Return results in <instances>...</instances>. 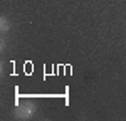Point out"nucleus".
Wrapping results in <instances>:
<instances>
[{
	"label": "nucleus",
	"mask_w": 126,
	"mask_h": 121,
	"mask_svg": "<svg viewBox=\"0 0 126 121\" xmlns=\"http://www.w3.org/2000/svg\"><path fill=\"white\" fill-rule=\"evenodd\" d=\"M35 113V104L30 101H20L14 109V118L17 120H30Z\"/></svg>",
	"instance_id": "obj_1"
},
{
	"label": "nucleus",
	"mask_w": 126,
	"mask_h": 121,
	"mask_svg": "<svg viewBox=\"0 0 126 121\" xmlns=\"http://www.w3.org/2000/svg\"><path fill=\"white\" fill-rule=\"evenodd\" d=\"M0 50H2V52L5 50V39H3V37L0 39Z\"/></svg>",
	"instance_id": "obj_3"
},
{
	"label": "nucleus",
	"mask_w": 126,
	"mask_h": 121,
	"mask_svg": "<svg viewBox=\"0 0 126 121\" xmlns=\"http://www.w3.org/2000/svg\"><path fill=\"white\" fill-rule=\"evenodd\" d=\"M0 30H2V34H7V32L10 30V22H9V19H7L5 15L0 17Z\"/></svg>",
	"instance_id": "obj_2"
}]
</instances>
